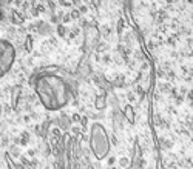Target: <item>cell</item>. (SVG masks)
<instances>
[{
  "label": "cell",
  "instance_id": "cell-1",
  "mask_svg": "<svg viewBox=\"0 0 193 169\" xmlns=\"http://www.w3.org/2000/svg\"><path fill=\"white\" fill-rule=\"evenodd\" d=\"M34 89L42 106L48 111H59L70 102L71 91L68 82L54 72H42L36 82Z\"/></svg>",
  "mask_w": 193,
  "mask_h": 169
},
{
  "label": "cell",
  "instance_id": "cell-2",
  "mask_svg": "<svg viewBox=\"0 0 193 169\" xmlns=\"http://www.w3.org/2000/svg\"><path fill=\"white\" fill-rule=\"evenodd\" d=\"M90 148L98 160H102L110 152V137L101 123H93L90 129Z\"/></svg>",
  "mask_w": 193,
  "mask_h": 169
},
{
  "label": "cell",
  "instance_id": "cell-3",
  "mask_svg": "<svg viewBox=\"0 0 193 169\" xmlns=\"http://www.w3.org/2000/svg\"><path fill=\"white\" fill-rule=\"evenodd\" d=\"M16 60V49L11 42L0 39V77H3L13 68Z\"/></svg>",
  "mask_w": 193,
  "mask_h": 169
}]
</instances>
